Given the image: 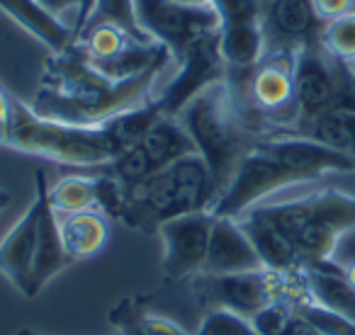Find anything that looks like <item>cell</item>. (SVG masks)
<instances>
[{
	"label": "cell",
	"instance_id": "cell-21",
	"mask_svg": "<svg viewBox=\"0 0 355 335\" xmlns=\"http://www.w3.org/2000/svg\"><path fill=\"white\" fill-rule=\"evenodd\" d=\"M266 32L261 20L224 25L219 30V54L227 64L229 73L253 71L266 56Z\"/></svg>",
	"mask_w": 355,
	"mask_h": 335
},
{
	"label": "cell",
	"instance_id": "cell-29",
	"mask_svg": "<svg viewBox=\"0 0 355 335\" xmlns=\"http://www.w3.org/2000/svg\"><path fill=\"white\" fill-rule=\"evenodd\" d=\"M193 335H256L251 320L229 309H209L202 314Z\"/></svg>",
	"mask_w": 355,
	"mask_h": 335
},
{
	"label": "cell",
	"instance_id": "cell-41",
	"mask_svg": "<svg viewBox=\"0 0 355 335\" xmlns=\"http://www.w3.org/2000/svg\"><path fill=\"white\" fill-rule=\"evenodd\" d=\"M340 102L348 105V107H353V109H355V95H350V98H348V95H345V98L340 100Z\"/></svg>",
	"mask_w": 355,
	"mask_h": 335
},
{
	"label": "cell",
	"instance_id": "cell-45",
	"mask_svg": "<svg viewBox=\"0 0 355 335\" xmlns=\"http://www.w3.org/2000/svg\"><path fill=\"white\" fill-rule=\"evenodd\" d=\"M258 3H261V6H263V3H268V0H258Z\"/></svg>",
	"mask_w": 355,
	"mask_h": 335
},
{
	"label": "cell",
	"instance_id": "cell-7",
	"mask_svg": "<svg viewBox=\"0 0 355 335\" xmlns=\"http://www.w3.org/2000/svg\"><path fill=\"white\" fill-rule=\"evenodd\" d=\"M229 73L222 54H219V32L205 35L185 49L178 59V71L168 88L156 95V105L163 117H175L200 90L224 80Z\"/></svg>",
	"mask_w": 355,
	"mask_h": 335
},
{
	"label": "cell",
	"instance_id": "cell-38",
	"mask_svg": "<svg viewBox=\"0 0 355 335\" xmlns=\"http://www.w3.org/2000/svg\"><path fill=\"white\" fill-rule=\"evenodd\" d=\"M340 272H343V277L348 280V284L355 289V260L353 262H348V265H343V267H338Z\"/></svg>",
	"mask_w": 355,
	"mask_h": 335
},
{
	"label": "cell",
	"instance_id": "cell-30",
	"mask_svg": "<svg viewBox=\"0 0 355 335\" xmlns=\"http://www.w3.org/2000/svg\"><path fill=\"white\" fill-rule=\"evenodd\" d=\"M292 318H295V301L275 299L263 306L261 311H256L248 320H251L256 335H280Z\"/></svg>",
	"mask_w": 355,
	"mask_h": 335
},
{
	"label": "cell",
	"instance_id": "cell-43",
	"mask_svg": "<svg viewBox=\"0 0 355 335\" xmlns=\"http://www.w3.org/2000/svg\"><path fill=\"white\" fill-rule=\"evenodd\" d=\"M6 124H0V146H3V138H6Z\"/></svg>",
	"mask_w": 355,
	"mask_h": 335
},
{
	"label": "cell",
	"instance_id": "cell-6",
	"mask_svg": "<svg viewBox=\"0 0 355 335\" xmlns=\"http://www.w3.org/2000/svg\"><path fill=\"white\" fill-rule=\"evenodd\" d=\"M302 183H306L302 175L292 173L290 168H285L280 161H275L272 156L253 146V151L239 163L236 173L229 180L224 192L217 197L212 214L214 217L239 219L256 204L270 199V194Z\"/></svg>",
	"mask_w": 355,
	"mask_h": 335
},
{
	"label": "cell",
	"instance_id": "cell-19",
	"mask_svg": "<svg viewBox=\"0 0 355 335\" xmlns=\"http://www.w3.org/2000/svg\"><path fill=\"white\" fill-rule=\"evenodd\" d=\"M306 299L355 320V289L334 262H314L302 267Z\"/></svg>",
	"mask_w": 355,
	"mask_h": 335
},
{
	"label": "cell",
	"instance_id": "cell-25",
	"mask_svg": "<svg viewBox=\"0 0 355 335\" xmlns=\"http://www.w3.org/2000/svg\"><path fill=\"white\" fill-rule=\"evenodd\" d=\"M98 22H107V25L122 27V30H127L139 44H151L153 42L151 37L144 32V27L139 25L134 0H95L93 15H90L88 25H98Z\"/></svg>",
	"mask_w": 355,
	"mask_h": 335
},
{
	"label": "cell",
	"instance_id": "cell-14",
	"mask_svg": "<svg viewBox=\"0 0 355 335\" xmlns=\"http://www.w3.org/2000/svg\"><path fill=\"white\" fill-rule=\"evenodd\" d=\"M256 148L280 161L285 168H290L292 173L302 175L306 183L321 178L324 173H331V170H338V173L355 170L353 156L334 151V148L306 136L263 138V141H256Z\"/></svg>",
	"mask_w": 355,
	"mask_h": 335
},
{
	"label": "cell",
	"instance_id": "cell-24",
	"mask_svg": "<svg viewBox=\"0 0 355 335\" xmlns=\"http://www.w3.org/2000/svg\"><path fill=\"white\" fill-rule=\"evenodd\" d=\"M76 44L88 59H112V56L122 54L124 49H129L132 44H139V42L122 27L98 22V25L85 27L78 39H76Z\"/></svg>",
	"mask_w": 355,
	"mask_h": 335
},
{
	"label": "cell",
	"instance_id": "cell-18",
	"mask_svg": "<svg viewBox=\"0 0 355 335\" xmlns=\"http://www.w3.org/2000/svg\"><path fill=\"white\" fill-rule=\"evenodd\" d=\"M0 10L8 17H12L20 27H25L51 54H61L76 44L71 25H66L64 20L44 10L37 0H0Z\"/></svg>",
	"mask_w": 355,
	"mask_h": 335
},
{
	"label": "cell",
	"instance_id": "cell-10",
	"mask_svg": "<svg viewBox=\"0 0 355 335\" xmlns=\"http://www.w3.org/2000/svg\"><path fill=\"white\" fill-rule=\"evenodd\" d=\"M334 56L321 46V42L304 44L295 56V102L297 122L302 124L319 114L334 109L345 98L340 90V78L336 73Z\"/></svg>",
	"mask_w": 355,
	"mask_h": 335
},
{
	"label": "cell",
	"instance_id": "cell-35",
	"mask_svg": "<svg viewBox=\"0 0 355 335\" xmlns=\"http://www.w3.org/2000/svg\"><path fill=\"white\" fill-rule=\"evenodd\" d=\"M95 0H78V12H76V22H73V37L78 39L83 27L88 25L90 15H93Z\"/></svg>",
	"mask_w": 355,
	"mask_h": 335
},
{
	"label": "cell",
	"instance_id": "cell-15",
	"mask_svg": "<svg viewBox=\"0 0 355 335\" xmlns=\"http://www.w3.org/2000/svg\"><path fill=\"white\" fill-rule=\"evenodd\" d=\"M263 260L236 219L214 217L207 260L200 275H239L263 270Z\"/></svg>",
	"mask_w": 355,
	"mask_h": 335
},
{
	"label": "cell",
	"instance_id": "cell-1",
	"mask_svg": "<svg viewBox=\"0 0 355 335\" xmlns=\"http://www.w3.org/2000/svg\"><path fill=\"white\" fill-rule=\"evenodd\" d=\"M171 59L173 56L158 61L137 78L114 83L100 75L78 44H73L61 54H51L32 109L56 122L100 127L119 114L153 102V88Z\"/></svg>",
	"mask_w": 355,
	"mask_h": 335
},
{
	"label": "cell",
	"instance_id": "cell-8",
	"mask_svg": "<svg viewBox=\"0 0 355 335\" xmlns=\"http://www.w3.org/2000/svg\"><path fill=\"white\" fill-rule=\"evenodd\" d=\"M212 224V212H195L168 219L158 226L156 233L163 243V277L168 282H183L202 272Z\"/></svg>",
	"mask_w": 355,
	"mask_h": 335
},
{
	"label": "cell",
	"instance_id": "cell-39",
	"mask_svg": "<svg viewBox=\"0 0 355 335\" xmlns=\"http://www.w3.org/2000/svg\"><path fill=\"white\" fill-rule=\"evenodd\" d=\"M8 204H10V194H8L6 190H0V212H3Z\"/></svg>",
	"mask_w": 355,
	"mask_h": 335
},
{
	"label": "cell",
	"instance_id": "cell-11",
	"mask_svg": "<svg viewBox=\"0 0 355 335\" xmlns=\"http://www.w3.org/2000/svg\"><path fill=\"white\" fill-rule=\"evenodd\" d=\"M295 56L297 49L266 51L261 64L246 78L248 102L258 112L280 122L297 119L295 102Z\"/></svg>",
	"mask_w": 355,
	"mask_h": 335
},
{
	"label": "cell",
	"instance_id": "cell-34",
	"mask_svg": "<svg viewBox=\"0 0 355 335\" xmlns=\"http://www.w3.org/2000/svg\"><path fill=\"white\" fill-rule=\"evenodd\" d=\"M37 3H40L44 10H49L51 15H56L64 22L71 12H73V17H76V12H78V0H37Z\"/></svg>",
	"mask_w": 355,
	"mask_h": 335
},
{
	"label": "cell",
	"instance_id": "cell-44",
	"mask_svg": "<svg viewBox=\"0 0 355 335\" xmlns=\"http://www.w3.org/2000/svg\"><path fill=\"white\" fill-rule=\"evenodd\" d=\"M353 156H355V112H353Z\"/></svg>",
	"mask_w": 355,
	"mask_h": 335
},
{
	"label": "cell",
	"instance_id": "cell-9",
	"mask_svg": "<svg viewBox=\"0 0 355 335\" xmlns=\"http://www.w3.org/2000/svg\"><path fill=\"white\" fill-rule=\"evenodd\" d=\"M350 228H355V197L336 190L314 192L311 219L295 238L302 267L314 262H331L336 243Z\"/></svg>",
	"mask_w": 355,
	"mask_h": 335
},
{
	"label": "cell",
	"instance_id": "cell-26",
	"mask_svg": "<svg viewBox=\"0 0 355 335\" xmlns=\"http://www.w3.org/2000/svg\"><path fill=\"white\" fill-rule=\"evenodd\" d=\"M295 314L302 316L304 320H309L321 335H355L353 318L338 314V311L326 309V306L316 304V301L306 299V296L295 301Z\"/></svg>",
	"mask_w": 355,
	"mask_h": 335
},
{
	"label": "cell",
	"instance_id": "cell-3",
	"mask_svg": "<svg viewBox=\"0 0 355 335\" xmlns=\"http://www.w3.org/2000/svg\"><path fill=\"white\" fill-rule=\"evenodd\" d=\"M214 202L217 188L207 163L200 153H190L124 192L117 219L134 231L156 233L168 219L212 212Z\"/></svg>",
	"mask_w": 355,
	"mask_h": 335
},
{
	"label": "cell",
	"instance_id": "cell-12",
	"mask_svg": "<svg viewBox=\"0 0 355 335\" xmlns=\"http://www.w3.org/2000/svg\"><path fill=\"white\" fill-rule=\"evenodd\" d=\"M261 25L266 32V51L314 44L324 30L311 0H268L263 3Z\"/></svg>",
	"mask_w": 355,
	"mask_h": 335
},
{
	"label": "cell",
	"instance_id": "cell-42",
	"mask_svg": "<svg viewBox=\"0 0 355 335\" xmlns=\"http://www.w3.org/2000/svg\"><path fill=\"white\" fill-rule=\"evenodd\" d=\"M15 335H42V333H37V330H32V328H20Z\"/></svg>",
	"mask_w": 355,
	"mask_h": 335
},
{
	"label": "cell",
	"instance_id": "cell-13",
	"mask_svg": "<svg viewBox=\"0 0 355 335\" xmlns=\"http://www.w3.org/2000/svg\"><path fill=\"white\" fill-rule=\"evenodd\" d=\"M35 204H37V251L32 267L30 299L37 296L61 270L71 265L69 255L61 243L59 214L49 204V183L42 170L35 173Z\"/></svg>",
	"mask_w": 355,
	"mask_h": 335
},
{
	"label": "cell",
	"instance_id": "cell-2",
	"mask_svg": "<svg viewBox=\"0 0 355 335\" xmlns=\"http://www.w3.org/2000/svg\"><path fill=\"white\" fill-rule=\"evenodd\" d=\"M175 117L193 138L195 151L207 163L219 197L236 173L239 163L256 146L246 114L229 80H217L200 90Z\"/></svg>",
	"mask_w": 355,
	"mask_h": 335
},
{
	"label": "cell",
	"instance_id": "cell-31",
	"mask_svg": "<svg viewBox=\"0 0 355 335\" xmlns=\"http://www.w3.org/2000/svg\"><path fill=\"white\" fill-rule=\"evenodd\" d=\"M214 6V10L222 17L224 25H236V22H251L261 20L263 6L258 0H209Z\"/></svg>",
	"mask_w": 355,
	"mask_h": 335
},
{
	"label": "cell",
	"instance_id": "cell-5",
	"mask_svg": "<svg viewBox=\"0 0 355 335\" xmlns=\"http://www.w3.org/2000/svg\"><path fill=\"white\" fill-rule=\"evenodd\" d=\"M134 6L144 32L153 42L166 46L175 61L200 37L222 30V17L212 3L188 6L173 0H134Z\"/></svg>",
	"mask_w": 355,
	"mask_h": 335
},
{
	"label": "cell",
	"instance_id": "cell-20",
	"mask_svg": "<svg viewBox=\"0 0 355 335\" xmlns=\"http://www.w3.org/2000/svg\"><path fill=\"white\" fill-rule=\"evenodd\" d=\"M236 221L241 224L246 236L251 238L253 248L258 251V255H261L263 265H266L268 270H275V272L302 270L300 251H297L292 238H287L285 233H280L275 226H270V224L258 219L256 214H251V212L239 217Z\"/></svg>",
	"mask_w": 355,
	"mask_h": 335
},
{
	"label": "cell",
	"instance_id": "cell-22",
	"mask_svg": "<svg viewBox=\"0 0 355 335\" xmlns=\"http://www.w3.org/2000/svg\"><path fill=\"white\" fill-rule=\"evenodd\" d=\"M137 143L144 148V153L148 156L156 170H163L166 165L175 163L178 158L198 153L193 138L188 136L183 124L178 122V117H161Z\"/></svg>",
	"mask_w": 355,
	"mask_h": 335
},
{
	"label": "cell",
	"instance_id": "cell-33",
	"mask_svg": "<svg viewBox=\"0 0 355 335\" xmlns=\"http://www.w3.org/2000/svg\"><path fill=\"white\" fill-rule=\"evenodd\" d=\"M353 260H355V228H350V231H345L343 236L338 238L334 255H331V262H334L336 267H343Z\"/></svg>",
	"mask_w": 355,
	"mask_h": 335
},
{
	"label": "cell",
	"instance_id": "cell-27",
	"mask_svg": "<svg viewBox=\"0 0 355 335\" xmlns=\"http://www.w3.org/2000/svg\"><path fill=\"white\" fill-rule=\"evenodd\" d=\"M321 46L334 56L336 61L353 64L355 61V12L326 22L321 30Z\"/></svg>",
	"mask_w": 355,
	"mask_h": 335
},
{
	"label": "cell",
	"instance_id": "cell-37",
	"mask_svg": "<svg viewBox=\"0 0 355 335\" xmlns=\"http://www.w3.org/2000/svg\"><path fill=\"white\" fill-rule=\"evenodd\" d=\"M10 109H12V98L0 88V124H6V127L10 122Z\"/></svg>",
	"mask_w": 355,
	"mask_h": 335
},
{
	"label": "cell",
	"instance_id": "cell-4",
	"mask_svg": "<svg viewBox=\"0 0 355 335\" xmlns=\"http://www.w3.org/2000/svg\"><path fill=\"white\" fill-rule=\"evenodd\" d=\"M3 146L73 168H103L122 153L107 124L78 127L42 117L32 105L12 98Z\"/></svg>",
	"mask_w": 355,
	"mask_h": 335
},
{
	"label": "cell",
	"instance_id": "cell-32",
	"mask_svg": "<svg viewBox=\"0 0 355 335\" xmlns=\"http://www.w3.org/2000/svg\"><path fill=\"white\" fill-rule=\"evenodd\" d=\"M314 3V10L319 15V20L331 22L336 17H343L348 12H353V0H311Z\"/></svg>",
	"mask_w": 355,
	"mask_h": 335
},
{
	"label": "cell",
	"instance_id": "cell-17",
	"mask_svg": "<svg viewBox=\"0 0 355 335\" xmlns=\"http://www.w3.org/2000/svg\"><path fill=\"white\" fill-rule=\"evenodd\" d=\"M61 243L71 262L95 257L110 238V217L98 209L59 214Z\"/></svg>",
	"mask_w": 355,
	"mask_h": 335
},
{
	"label": "cell",
	"instance_id": "cell-36",
	"mask_svg": "<svg viewBox=\"0 0 355 335\" xmlns=\"http://www.w3.org/2000/svg\"><path fill=\"white\" fill-rule=\"evenodd\" d=\"M280 335H321V333L314 328V325L309 323V320H304L302 316L295 314V318H292L290 323H287V328L282 330Z\"/></svg>",
	"mask_w": 355,
	"mask_h": 335
},
{
	"label": "cell",
	"instance_id": "cell-28",
	"mask_svg": "<svg viewBox=\"0 0 355 335\" xmlns=\"http://www.w3.org/2000/svg\"><path fill=\"white\" fill-rule=\"evenodd\" d=\"M110 323L114 325L117 335H153L148 325V311L144 299L127 296L110 309Z\"/></svg>",
	"mask_w": 355,
	"mask_h": 335
},
{
	"label": "cell",
	"instance_id": "cell-16",
	"mask_svg": "<svg viewBox=\"0 0 355 335\" xmlns=\"http://www.w3.org/2000/svg\"><path fill=\"white\" fill-rule=\"evenodd\" d=\"M37 251V204L27 207V212L12 224V228L0 241V275L6 277L22 296L30 299L32 267Z\"/></svg>",
	"mask_w": 355,
	"mask_h": 335
},
{
	"label": "cell",
	"instance_id": "cell-23",
	"mask_svg": "<svg viewBox=\"0 0 355 335\" xmlns=\"http://www.w3.org/2000/svg\"><path fill=\"white\" fill-rule=\"evenodd\" d=\"M353 107L338 102L334 109L304 122L302 134H297V136L314 138V141L324 143V146L334 148V151L353 156Z\"/></svg>",
	"mask_w": 355,
	"mask_h": 335
},
{
	"label": "cell",
	"instance_id": "cell-40",
	"mask_svg": "<svg viewBox=\"0 0 355 335\" xmlns=\"http://www.w3.org/2000/svg\"><path fill=\"white\" fill-rule=\"evenodd\" d=\"M173 3H188V6H202V3H209V0H173Z\"/></svg>",
	"mask_w": 355,
	"mask_h": 335
}]
</instances>
